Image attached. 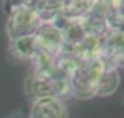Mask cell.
Wrapping results in <instances>:
<instances>
[{"mask_svg": "<svg viewBox=\"0 0 124 118\" xmlns=\"http://www.w3.org/2000/svg\"><path fill=\"white\" fill-rule=\"evenodd\" d=\"M25 93L32 99L39 97H59L70 95V75L60 68L53 67L45 71H36L25 79Z\"/></svg>", "mask_w": 124, "mask_h": 118, "instance_id": "cell-1", "label": "cell"}, {"mask_svg": "<svg viewBox=\"0 0 124 118\" xmlns=\"http://www.w3.org/2000/svg\"><path fill=\"white\" fill-rule=\"evenodd\" d=\"M105 62L99 57L79 62L70 74V95L78 100H89L96 97V89Z\"/></svg>", "mask_w": 124, "mask_h": 118, "instance_id": "cell-2", "label": "cell"}, {"mask_svg": "<svg viewBox=\"0 0 124 118\" xmlns=\"http://www.w3.org/2000/svg\"><path fill=\"white\" fill-rule=\"evenodd\" d=\"M42 24L38 13L34 8H24L13 13L7 17L6 31L8 40L17 39L21 36H29L35 35L36 29Z\"/></svg>", "mask_w": 124, "mask_h": 118, "instance_id": "cell-3", "label": "cell"}, {"mask_svg": "<svg viewBox=\"0 0 124 118\" xmlns=\"http://www.w3.org/2000/svg\"><path fill=\"white\" fill-rule=\"evenodd\" d=\"M123 31H109L101 39L99 58L105 62L106 68H118L123 65Z\"/></svg>", "mask_w": 124, "mask_h": 118, "instance_id": "cell-4", "label": "cell"}, {"mask_svg": "<svg viewBox=\"0 0 124 118\" xmlns=\"http://www.w3.org/2000/svg\"><path fill=\"white\" fill-rule=\"evenodd\" d=\"M34 36L36 39L39 50L43 51V53H47L53 57H56L64 46L62 31L59 29V27L53 21L42 22L39 25V28L36 29Z\"/></svg>", "mask_w": 124, "mask_h": 118, "instance_id": "cell-5", "label": "cell"}, {"mask_svg": "<svg viewBox=\"0 0 124 118\" xmlns=\"http://www.w3.org/2000/svg\"><path fill=\"white\" fill-rule=\"evenodd\" d=\"M29 118H68V110L63 99L39 97L32 101Z\"/></svg>", "mask_w": 124, "mask_h": 118, "instance_id": "cell-6", "label": "cell"}, {"mask_svg": "<svg viewBox=\"0 0 124 118\" xmlns=\"http://www.w3.org/2000/svg\"><path fill=\"white\" fill-rule=\"evenodd\" d=\"M8 51L14 58L21 61H32L39 53V47L34 35L21 36L17 39H11L8 45Z\"/></svg>", "mask_w": 124, "mask_h": 118, "instance_id": "cell-7", "label": "cell"}, {"mask_svg": "<svg viewBox=\"0 0 124 118\" xmlns=\"http://www.w3.org/2000/svg\"><path fill=\"white\" fill-rule=\"evenodd\" d=\"M95 3V0H64L60 15L70 21H82L92 13Z\"/></svg>", "mask_w": 124, "mask_h": 118, "instance_id": "cell-8", "label": "cell"}, {"mask_svg": "<svg viewBox=\"0 0 124 118\" xmlns=\"http://www.w3.org/2000/svg\"><path fill=\"white\" fill-rule=\"evenodd\" d=\"M120 81H121V75H120L118 68H105V71L99 79V83H98L96 96L107 97V96L113 95L118 89Z\"/></svg>", "mask_w": 124, "mask_h": 118, "instance_id": "cell-9", "label": "cell"}, {"mask_svg": "<svg viewBox=\"0 0 124 118\" xmlns=\"http://www.w3.org/2000/svg\"><path fill=\"white\" fill-rule=\"evenodd\" d=\"M64 0H38L34 10L38 13L42 22H50L62 14Z\"/></svg>", "mask_w": 124, "mask_h": 118, "instance_id": "cell-10", "label": "cell"}, {"mask_svg": "<svg viewBox=\"0 0 124 118\" xmlns=\"http://www.w3.org/2000/svg\"><path fill=\"white\" fill-rule=\"evenodd\" d=\"M38 0H3V13L7 17L11 15L13 13L18 11V10H24V8H34Z\"/></svg>", "mask_w": 124, "mask_h": 118, "instance_id": "cell-11", "label": "cell"}, {"mask_svg": "<svg viewBox=\"0 0 124 118\" xmlns=\"http://www.w3.org/2000/svg\"><path fill=\"white\" fill-rule=\"evenodd\" d=\"M98 3H101V4H103V6H112V4H116V3H120V1H123V0H96Z\"/></svg>", "mask_w": 124, "mask_h": 118, "instance_id": "cell-12", "label": "cell"}]
</instances>
